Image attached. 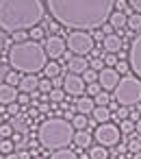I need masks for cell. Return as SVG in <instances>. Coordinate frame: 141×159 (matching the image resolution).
<instances>
[{"instance_id":"1","label":"cell","mask_w":141,"mask_h":159,"mask_svg":"<svg viewBox=\"0 0 141 159\" xmlns=\"http://www.w3.org/2000/svg\"><path fill=\"white\" fill-rule=\"evenodd\" d=\"M50 18L70 31H98L115 11V0H44Z\"/></svg>"},{"instance_id":"2","label":"cell","mask_w":141,"mask_h":159,"mask_svg":"<svg viewBox=\"0 0 141 159\" xmlns=\"http://www.w3.org/2000/svg\"><path fill=\"white\" fill-rule=\"evenodd\" d=\"M46 20L44 0H0V31L18 33L31 31Z\"/></svg>"},{"instance_id":"3","label":"cell","mask_w":141,"mask_h":159,"mask_svg":"<svg viewBox=\"0 0 141 159\" xmlns=\"http://www.w3.org/2000/svg\"><path fill=\"white\" fill-rule=\"evenodd\" d=\"M7 59H9V66L15 72H24V74L44 72V68L48 63V55H46L44 46L39 42H33V39L11 44V48L7 52Z\"/></svg>"},{"instance_id":"4","label":"cell","mask_w":141,"mask_h":159,"mask_svg":"<svg viewBox=\"0 0 141 159\" xmlns=\"http://www.w3.org/2000/svg\"><path fill=\"white\" fill-rule=\"evenodd\" d=\"M74 126L67 118H48L39 124L37 137L39 144L48 150H61L67 148L74 142Z\"/></svg>"},{"instance_id":"5","label":"cell","mask_w":141,"mask_h":159,"mask_svg":"<svg viewBox=\"0 0 141 159\" xmlns=\"http://www.w3.org/2000/svg\"><path fill=\"white\" fill-rule=\"evenodd\" d=\"M113 98L119 107H132L141 102V79L126 74L124 79H119L117 87L113 89Z\"/></svg>"},{"instance_id":"6","label":"cell","mask_w":141,"mask_h":159,"mask_svg":"<svg viewBox=\"0 0 141 159\" xmlns=\"http://www.w3.org/2000/svg\"><path fill=\"white\" fill-rule=\"evenodd\" d=\"M65 44H67V48H70L74 55H80V57L91 55L93 48H96V39H93V35L87 33V31H70Z\"/></svg>"},{"instance_id":"7","label":"cell","mask_w":141,"mask_h":159,"mask_svg":"<svg viewBox=\"0 0 141 159\" xmlns=\"http://www.w3.org/2000/svg\"><path fill=\"white\" fill-rule=\"evenodd\" d=\"M96 142L100 144V146H104V148H115L117 144H119V139H122V131H119V126H115V124H111V122H104V124H100L98 129H96Z\"/></svg>"},{"instance_id":"8","label":"cell","mask_w":141,"mask_h":159,"mask_svg":"<svg viewBox=\"0 0 141 159\" xmlns=\"http://www.w3.org/2000/svg\"><path fill=\"white\" fill-rule=\"evenodd\" d=\"M44 50H46L48 59L57 61V59H63V55L67 52V44H65V39L59 37V35H50V37H46Z\"/></svg>"},{"instance_id":"9","label":"cell","mask_w":141,"mask_h":159,"mask_svg":"<svg viewBox=\"0 0 141 159\" xmlns=\"http://www.w3.org/2000/svg\"><path fill=\"white\" fill-rule=\"evenodd\" d=\"M85 89H87V83L83 81L80 74H72V72H67V74L63 76V92H65L67 96H76V98H80V96L85 94Z\"/></svg>"},{"instance_id":"10","label":"cell","mask_w":141,"mask_h":159,"mask_svg":"<svg viewBox=\"0 0 141 159\" xmlns=\"http://www.w3.org/2000/svg\"><path fill=\"white\" fill-rule=\"evenodd\" d=\"M128 63H130V72H135V76L141 79V31L137 37H132V44L128 50Z\"/></svg>"},{"instance_id":"11","label":"cell","mask_w":141,"mask_h":159,"mask_svg":"<svg viewBox=\"0 0 141 159\" xmlns=\"http://www.w3.org/2000/svg\"><path fill=\"white\" fill-rule=\"evenodd\" d=\"M98 83H100V87H102L104 92L115 89L117 83H119V74H117V70H115V68H102V70L98 72Z\"/></svg>"},{"instance_id":"12","label":"cell","mask_w":141,"mask_h":159,"mask_svg":"<svg viewBox=\"0 0 141 159\" xmlns=\"http://www.w3.org/2000/svg\"><path fill=\"white\" fill-rule=\"evenodd\" d=\"M18 87L9 85V83H0V105H11L18 102Z\"/></svg>"},{"instance_id":"13","label":"cell","mask_w":141,"mask_h":159,"mask_svg":"<svg viewBox=\"0 0 141 159\" xmlns=\"http://www.w3.org/2000/svg\"><path fill=\"white\" fill-rule=\"evenodd\" d=\"M89 70V61L85 59V57H80V55H72L70 57V61H67V72H72V74H83V72H87Z\"/></svg>"},{"instance_id":"14","label":"cell","mask_w":141,"mask_h":159,"mask_svg":"<svg viewBox=\"0 0 141 159\" xmlns=\"http://www.w3.org/2000/svg\"><path fill=\"white\" fill-rule=\"evenodd\" d=\"M122 46H124V42H122V37L119 35H106L104 37V42H102V48H104V52H111V55H115V52H119L122 50Z\"/></svg>"},{"instance_id":"15","label":"cell","mask_w":141,"mask_h":159,"mask_svg":"<svg viewBox=\"0 0 141 159\" xmlns=\"http://www.w3.org/2000/svg\"><path fill=\"white\" fill-rule=\"evenodd\" d=\"M37 87H39V79L35 74H24L20 85H18V89L24 94H33V92H37Z\"/></svg>"},{"instance_id":"16","label":"cell","mask_w":141,"mask_h":159,"mask_svg":"<svg viewBox=\"0 0 141 159\" xmlns=\"http://www.w3.org/2000/svg\"><path fill=\"white\" fill-rule=\"evenodd\" d=\"M74 109H76L80 116H89V113L96 109V102H93V98H91V96H80V98H76Z\"/></svg>"},{"instance_id":"17","label":"cell","mask_w":141,"mask_h":159,"mask_svg":"<svg viewBox=\"0 0 141 159\" xmlns=\"http://www.w3.org/2000/svg\"><path fill=\"white\" fill-rule=\"evenodd\" d=\"M109 24L113 26V31H122V29L128 24V16L122 13V11H113L111 18H109Z\"/></svg>"},{"instance_id":"18","label":"cell","mask_w":141,"mask_h":159,"mask_svg":"<svg viewBox=\"0 0 141 159\" xmlns=\"http://www.w3.org/2000/svg\"><path fill=\"white\" fill-rule=\"evenodd\" d=\"M91 118H93L98 124H104V122L111 120V109H109V107H96V109L91 111Z\"/></svg>"},{"instance_id":"19","label":"cell","mask_w":141,"mask_h":159,"mask_svg":"<svg viewBox=\"0 0 141 159\" xmlns=\"http://www.w3.org/2000/svg\"><path fill=\"white\" fill-rule=\"evenodd\" d=\"M74 144H76L78 148H89V144H91V133H89V131H76V133H74Z\"/></svg>"},{"instance_id":"20","label":"cell","mask_w":141,"mask_h":159,"mask_svg":"<svg viewBox=\"0 0 141 159\" xmlns=\"http://www.w3.org/2000/svg\"><path fill=\"white\" fill-rule=\"evenodd\" d=\"M109 148L96 144V146H89V159H109Z\"/></svg>"},{"instance_id":"21","label":"cell","mask_w":141,"mask_h":159,"mask_svg":"<svg viewBox=\"0 0 141 159\" xmlns=\"http://www.w3.org/2000/svg\"><path fill=\"white\" fill-rule=\"evenodd\" d=\"M44 74H46V79H57V76H61V66L57 63V61H48L46 63V68H44Z\"/></svg>"},{"instance_id":"22","label":"cell","mask_w":141,"mask_h":159,"mask_svg":"<svg viewBox=\"0 0 141 159\" xmlns=\"http://www.w3.org/2000/svg\"><path fill=\"white\" fill-rule=\"evenodd\" d=\"M72 126H74V131H87V126H89V120H87V116H80V113H76L72 120Z\"/></svg>"},{"instance_id":"23","label":"cell","mask_w":141,"mask_h":159,"mask_svg":"<svg viewBox=\"0 0 141 159\" xmlns=\"http://www.w3.org/2000/svg\"><path fill=\"white\" fill-rule=\"evenodd\" d=\"M50 159H78V155L70 148H61V150H52Z\"/></svg>"},{"instance_id":"24","label":"cell","mask_w":141,"mask_h":159,"mask_svg":"<svg viewBox=\"0 0 141 159\" xmlns=\"http://www.w3.org/2000/svg\"><path fill=\"white\" fill-rule=\"evenodd\" d=\"M126 26H128V31H132V33H135V31H141V13H135V11H132V13L128 16V24H126Z\"/></svg>"},{"instance_id":"25","label":"cell","mask_w":141,"mask_h":159,"mask_svg":"<svg viewBox=\"0 0 141 159\" xmlns=\"http://www.w3.org/2000/svg\"><path fill=\"white\" fill-rule=\"evenodd\" d=\"M9 124L13 126V133H26V120H22L20 116H13L11 120H9Z\"/></svg>"},{"instance_id":"26","label":"cell","mask_w":141,"mask_h":159,"mask_svg":"<svg viewBox=\"0 0 141 159\" xmlns=\"http://www.w3.org/2000/svg\"><path fill=\"white\" fill-rule=\"evenodd\" d=\"M28 37H31L33 42H39V39H44V37H46V29L39 24V26H35V29H31V31H28Z\"/></svg>"},{"instance_id":"27","label":"cell","mask_w":141,"mask_h":159,"mask_svg":"<svg viewBox=\"0 0 141 159\" xmlns=\"http://www.w3.org/2000/svg\"><path fill=\"white\" fill-rule=\"evenodd\" d=\"M65 96H67V94H65L63 89H52V92L48 94V98H50V102H52V105L63 102V100H65Z\"/></svg>"},{"instance_id":"28","label":"cell","mask_w":141,"mask_h":159,"mask_svg":"<svg viewBox=\"0 0 141 159\" xmlns=\"http://www.w3.org/2000/svg\"><path fill=\"white\" fill-rule=\"evenodd\" d=\"M93 102H96V107H109V102H111V96H109V92H100L96 98H93Z\"/></svg>"},{"instance_id":"29","label":"cell","mask_w":141,"mask_h":159,"mask_svg":"<svg viewBox=\"0 0 141 159\" xmlns=\"http://www.w3.org/2000/svg\"><path fill=\"white\" fill-rule=\"evenodd\" d=\"M119 131H122L124 135H130V133H135V122H132L130 118L122 120V122H119Z\"/></svg>"},{"instance_id":"30","label":"cell","mask_w":141,"mask_h":159,"mask_svg":"<svg viewBox=\"0 0 141 159\" xmlns=\"http://www.w3.org/2000/svg\"><path fill=\"white\" fill-rule=\"evenodd\" d=\"M13 150H15V144L11 139H0V152L2 155H11Z\"/></svg>"},{"instance_id":"31","label":"cell","mask_w":141,"mask_h":159,"mask_svg":"<svg viewBox=\"0 0 141 159\" xmlns=\"http://www.w3.org/2000/svg\"><path fill=\"white\" fill-rule=\"evenodd\" d=\"M126 146H128V150L135 155V152H139L141 150V137H130L128 142H126Z\"/></svg>"},{"instance_id":"32","label":"cell","mask_w":141,"mask_h":159,"mask_svg":"<svg viewBox=\"0 0 141 159\" xmlns=\"http://www.w3.org/2000/svg\"><path fill=\"white\" fill-rule=\"evenodd\" d=\"M20 81H22V74H20V72H15V70H13V72H7V83H9V85L18 87Z\"/></svg>"},{"instance_id":"33","label":"cell","mask_w":141,"mask_h":159,"mask_svg":"<svg viewBox=\"0 0 141 159\" xmlns=\"http://www.w3.org/2000/svg\"><path fill=\"white\" fill-rule=\"evenodd\" d=\"M13 135V126L7 122V124H0V139H11Z\"/></svg>"},{"instance_id":"34","label":"cell","mask_w":141,"mask_h":159,"mask_svg":"<svg viewBox=\"0 0 141 159\" xmlns=\"http://www.w3.org/2000/svg\"><path fill=\"white\" fill-rule=\"evenodd\" d=\"M130 5H128V0H115V11H122L126 16H130Z\"/></svg>"},{"instance_id":"35","label":"cell","mask_w":141,"mask_h":159,"mask_svg":"<svg viewBox=\"0 0 141 159\" xmlns=\"http://www.w3.org/2000/svg\"><path fill=\"white\" fill-rule=\"evenodd\" d=\"M80 76H83V81H85V83H96V81H98V72H96V70H91V68H89L87 72H83Z\"/></svg>"},{"instance_id":"36","label":"cell","mask_w":141,"mask_h":159,"mask_svg":"<svg viewBox=\"0 0 141 159\" xmlns=\"http://www.w3.org/2000/svg\"><path fill=\"white\" fill-rule=\"evenodd\" d=\"M37 89H39L41 94H50V92H52V81H50V79H41Z\"/></svg>"},{"instance_id":"37","label":"cell","mask_w":141,"mask_h":159,"mask_svg":"<svg viewBox=\"0 0 141 159\" xmlns=\"http://www.w3.org/2000/svg\"><path fill=\"white\" fill-rule=\"evenodd\" d=\"M85 92H87V94H89V96H91V98H96V96H98V94H100V92H102V87H100V83H98V81H96V83H89V85H87V89H85Z\"/></svg>"},{"instance_id":"38","label":"cell","mask_w":141,"mask_h":159,"mask_svg":"<svg viewBox=\"0 0 141 159\" xmlns=\"http://www.w3.org/2000/svg\"><path fill=\"white\" fill-rule=\"evenodd\" d=\"M117 61H119V59H117V55H111V52H106V55H104V68H115V66H117Z\"/></svg>"},{"instance_id":"39","label":"cell","mask_w":141,"mask_h":159,"mask_svg":"<svg viewBox=\"0 0 141 159\" xmlns=\"http://www.w3.org/2000/svg\"><path fill=\"white\" fill-rule=\"evenodd\" d=\"M115 70H117V74H128L130 72V63L128 61H117V66H115Z\"/></svg>"},{"instance_id":"40","label":"cell","mask_w":141,"mask_h":159,"mask_svg":"<svg viewBox=\"0 0 141 159\" xmlns=\"http://www.w3.org/2000/svg\"><path fill=\"white\" fill-rule=\"evenodd\" d=\"M11 39H13V44L26 42V39H28V33H26V31H18V33H13V35H11Z\"/></svg>"},{"instance_id":"41","label":"cell","mask_w":141,"mask_h":159,"mask_svg":"<svg viewBox=\"0 0 141 159\" xmlns=\"http://www.w3.org/2000/svg\"><path fill=\"white\" fill-rule=\"evenodd\" d=\"M28 102H31V94H24V92H20V94H18V105H20V107H26Z\"/></svg>"},{"instance_id":"42","label":"cell","mask_w":141,"mask_h":159,"mask_svg":"<svg viewBox=\"0 0 141 159\" xmlns=\"http://www.w3.org/2000/svg\"><path fill=\"white\" fill-rule=\"evenodd\" d=\"M20 109H22V107H20L18 102H11V105H7V113H9L11 118H13V116H20Z\"/></svg>"},{"instance_id":"43","label":"cell","mask_w":141,"mask_h":159,"mask_svg":"<svg viewBox=\"0 0 141 159\" xmlns=\"http://www.w3.org/2000/svg\"><path fill=\"white\" fill-rule=\"evenodd\" d=\"M91 70H96V72H100L102 68H104V59H91Z\"/></svg>"},{"instance_id":"44","label":"cell","mask_w":141,"mask_h":159,"mask_svg":"<svg viewBox=\"0 0 141 159\" xmlns=\"http://www.w3.org/2000/svg\"><path fill=\"white\" fill-rule=\"evenodd\" d=\"M126 118H130V113H128V107H119V109H117V120L122 122V120H126Z\"/></svg>"},{"instance_id":"45","label":"cell","mask_w":141,"mask_h":159,"mask_svg":"<svg viewBox=\"0 0 141 159\" xmlns=\"http://www.w3.org/2000/svg\"><path fill=\"white\" fill-rule=\"evenodd\" d=\"M128 5L132 7L135 13H141V0H128Z\"/></svg>"},{"instance_id":"46","label":"cell","mask_w":141,"mask_h":159,"mask_svg":"<svg viewBox=\"0 0 141 159\" xmlns=\"http://www.w3.org/2000/svg\"><path fill=\"white\" fill-rule=\"evenodd\" d=\"M18 159H33V155H31V150H22V152H18Z\"/></svg>"},{"instance_id":"47","label":"cell","mask_w":141,"mask_h":159,"mask_svg":"<svg viewBox=\"0 0 141 159\" xmlns=\"http://www.w3.org/2000/svg\"><path fill=\"white\" fill-rule=\"evenodd\" d=\"M102 33H104V35H113V26H111V24L106 22V24L102 26Z\"/></svg>"},{"instance_id":"48","label":"cell","mask_w":141,"mask_h":159,"mask_svg":"<svg viewBox=\"0 0 141 159\" xmlns=\"http://www.w3.org/2000/svg\"><path fill=\"white\" fill-rule=\"evenodd\" d=\"M48 29H50V31H52V35H57V31H59V24H57V22H54V20H52V22H50V24H48Z\"/></svg>"},{"instance_id":"49","label":"cell","mask_w":141,"mask_h":159,"mask_svg":"<svg viewBox=\"0 0 141 159\" xmlns=\"http://www.w3.org/2000/svg\"><path fill=\"white\" fill-rule=\"evenodd\" d=\"M135 131H137V135L141 137V120H137V122H135Z\"/></svg>"},{"instance_id":"50","label":"cell","mask_w":141,"mask_h":159,"mask_svg":"<svg viewBox=\"0 0 141 159\" xmlns=\"http://www.w3.org/2000/svg\"><path fill=\"white\" fill-rule=\"evenodd\" d=\"M39 111H41V113H46V111H50V107H48L46 102H41V105H39Z\"/></svg>"},{"instance_id":"51","label":"cell","mask_w":141,"mask_h":159,"mask_svg":"<svg viewBox=\"0 0 141 159\" xmlns=\"http://www.w3.org/2000/svg\"><path fill=\"white\" fill-rule=\"evenodd\" d=\"M2 33V31H0ZM2 48H5V37H0V55H2Z\"/></svg>"},{"instance_id":"52","label":"cell","mask_w":141,"mask_h":159,"mask_svg":"<svg viewBox=\"0 0 141 159\" xmlns=\"http://www.w3.org/2000/svg\"><path fill=\"white\" fill-rule=\"evenodd\" d=\"M5 159H18V152H11V155H7Z\"/></svg>"},{"instance_id":"53","label":"cell","mask_w":141,"mask_h":159,"mask_svg":"<svg viewBox=\"0 0 141 159\" xmlns=\"http://www.w3.org/2000/svg\"><path fill=\"white\" fill-rule=\"evenodd\" d=\"M132 159H141V150H139V152H135V155H132Z\"/></svg>"},{"instance_id":"54","label":"cell","mask_w":141,"mask_h":159,"mask_svg":"<svg viewBox=\"0 0 141 159\" xmlns=\"http://www.w3.org/2000/svg\"><path fill=\"white\" fill-rule=\"evenodd\" d=\"M33 159H46V157H39V155H37V157H33Z\"/></svg>"},{"instance_id":"55","label":"cell","mask_w":141,"mask_h":159,"mask_svg":"<svg viewBox=\"0 0 141 159\" xmlns=\"http://www.w3.org/2000/svg\"><path fill=\"white\" fill-rule=\"evenodd\" d=\"M5 157H7V155H2V152H0V159H5Z\"/></svg>"},{"instance_id":"56","label":"cell","mask_w":141,"mask_h":159,"mask_svg":"<svg viewBox=\"0 0 141 159\" xmlns=\"http://www.w3.org/2000/svg\"><path fill=\"white\" fill-rule=\"evenodd\" d=\"M109 159H117V157H109Z\"/></svg>"}]
</instances>
